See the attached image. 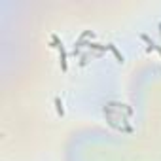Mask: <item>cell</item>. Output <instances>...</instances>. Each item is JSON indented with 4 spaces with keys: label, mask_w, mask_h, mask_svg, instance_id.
I'll use <instances>...</instances> for the list:
<instances>
[{
    "label": "cell",
    "mask_w": 161,
    "mask_h": 161,
    "mask_svg": "<svg viewBox=\"0 0 161 161\" xmlns=\"http://www.w3.org/2000/svg\"><path fill=\"white\" fill-rule=\"evenodd\" d=\"M53 40H55V44H57V48H59V51H61V67H63V70H67V51H64L63 44H59L57 36H53Z\"/></svg>",
    "instance_id": "cell-1"
},
{
    "label": "cell",
    "mask_w": 161,
    "mask_h": 161,
    "mask_svg": "<svg viewBox=\"0 0 161 161\" xmlns=\"http://www.w3.org/2000/svg\"><path fill=\"white\" fill-rule=\"evenodd\" d=\"M55 104H57V112H59V114L63 116L64 112H63V104H61V101H59V99H55Z\"/></svg>",
    "instance_id": "cell-2"
}]
</instances>
